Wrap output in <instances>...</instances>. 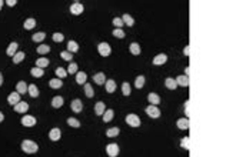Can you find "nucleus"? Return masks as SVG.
I'll use <instances>...</instances> for the list:
<instances>
[{
    "label": "nucleus",
    "mask_w": 226,
    "mask_h": 157,
    "mask_svg": "<svg viewBox=\"0 0 226 157\" xmlns=\"http://www.w3.org/2000/svg\"><path fill=\"white\" fill-rule=\"evenodd\" d=\"M22 150L27 154H33L39 150V146L32 140H23L22 141Z\"/></svg>",
    "instance_id": "obj_1"
},
{
    "label": "nucleus",
    "mask_w": 226,
    "mask_h": 157,
    "mask_svg": "<svg viewBox=\"0 0 226 157\" xmlns=\"http://www.w3.org/2000/svg\"><path fill=\"white\" fill-rule=\"evenodd\" d=\"M146 114H148L149 117H152V119H159L160 117V110L158 109V106H148L146 107Z\"/></svg>",
    "instance_id": "obj_2"
},
{
    "label": "nucleus",
    "mask_w": 226,
    "mask_h": 157,
    "mask_svg": "<svg viewBox=\"0 0 226 157\" xmlns=\"http://www.w3.org/2000/svg\"><path fill=\"white\" fill-rule=\"evenodd\" d=\"M126 123L130 127H139L140 126V119H139V116H136V114H128V116H126Z\"/></svg>",
    "instance_id": "obj_3"
},
{
    "label": "nucleus",
    "mask_w": 226,
    "mask_h": 157,
    "mask_svg": "<svg viewBox=\"0 0 226 157\" xmlns=\"http://www.w3.org/2000/svg\"><path fill=\"white\" fill-rule=\"evenodd\" d=\"M106 153L109 157H118L119 154V146L116 143H110L106 146Z\"/></svg>",
    "instance_id": "obj_4"
},
{
    "label": "nucleus",
    "mask_w": 226,
    "mask_h": 157,
    "mask_svg": "<svg viewBox=\"0 0 226 157\" xmlns=\"http://www.w3.org/2000/svg\"><path fill=\"white\" fill-rule=\"evenodd\" d=\"M98 50H99V54L103 57H108L109 54H110L112 49L110 46H109V43H99L98 44Z\"/></svg>",
    "instance_id": "obj_5"
},
{
    "label": "nucleus",
    "mask_w": 226,
    "mask_h": 157,
    "mask_svg": "<svg viewBox=\"0 0 226 157\" xmlns=\"http://www.w3.org/2000/svg\"><path fill=\"white\" fill-rule=\"evenodd\" d=\"M83 10H84V7H83V4L82 3H73L70 6V13L72 14H74V16H79V14H82L83 13Z\"/></svg>",
    "instance_id": "obj_6"
},
{
    "label": "nucleus",
    "mask_w": 226,
    "mask_h": 157,
    "mask_svg": "<svg viewBox=\"0 0 226 157\" xmlns=\"http://www.w3.org/2000/svg\"><path fill=\"white\" fill-rule=\"evenodd\" d=\"M22 124H23L24 127H32L36 124V119H34L33 116H29V114H26V116L22 117Z\"/></svg>",
    "instance_id": "obj_7"
},
{
    "label": "nucleus",
    "mask_w": 226,
    "mask_h": 157,
    "mask_svg": "<svg viewBox=\"0 0 226 157\" xmlns=\"http://www.w3.org/2000/svg\"><path fill=\"white\" fill-rule=\"evenodd\" d=\"M7 101H9V104H10V106H16V104L20 101V94L17 93V91L10 93V94H9V97H7Z\"/></svg>",
    "instance_id": "obj_8"
},
{
    "label": "nucleus",
    "mask_w": 226,
    "mask_h": 157,
    "mask_svg": "<svg viewBox=\"0 0 226 157\" xmlns=\"http://www.w3.org/2000/svg\"><path fill=\"white\" fill-rule=\"evenodd\" d=\"M62 137V131H60V129H52L50 131H49V139H50L52 141H58L59 139Z\"/></svg>",
    "instance_id": "obj_9"
},
{
    "label": "nucleus",
    "mask_w": 226,
    "mask_h": 157,
    "mask_svg": "<svg viewBox=\"0 0 226 157\" xmlns=\"http://www.w3.org/2000/svg\"><path fill=\"white\" fill-rule=\"evenodd\" d=\"M166 61H168V56H166L165 53L158 54V56L153 57V64H155V66H160V64H165Z\"/></svg>",
    "instance_id": "obj_10"
},
{
    "label": "nucleus",
    "mask_w": 226,
    "mask_h": 157,
    "mask_svg": "<svg viewBox=\"0 0 226 157\" xmlns=\"http://www.w3.org/2000/svg\"><path fill=\"white\" fill-rule=\"evenodd\" d=\"M29 110V104L26 101H19V103L14 106V111L16 113H26Z\"/></svg>",
    "instance_id": "obj_11"
},
{
    "label": "nucleus",
    "mask_w": 226,
    "mask_h": 157,
    "mask_svg": "<svg viewBox=\"0 0 226 157\" xmlns=\"http://www.w3.org/2000/svg\"><path fill=\"white\" fill-rule=\"evenodd\" d=\"M70 107L74 113H80L82 109H83V103H82V100H79V99H74V100L72 101Z\"/></svg>",
    "instance_id": "obj_12"
},
{
    "label": "nucleus",
    "mask_w": 226,
    "mask_h": 157,
    "mask_svg": "<svg viewBox=\"0 0 226 157\" xmlns=\"http://www.w3.org/2000/svg\"><path fill=\"white\" fill-rule=\"evenodd\" d=\"M176 80V84H178V86H182V87H188L189 86V77L188 76H178L175 79Z\"/></svg>",
    "instance_id": "obj_13"
},
{
    "label": "nucleus",
    "mask_w": 226,
    "mask_h": 157,
    "mask_svg": "<svg viewBox=\"0 0 226 157\" xmlns=\"http://www.w3.org/2000/svg\"><path fill=\"white\" fill-rule=\"evenodd\" d=\"M176 124H178V127L180 129V130H188L189 129V119L188 117H183V119H179L178 121H176Z\"/></svg>",
    "instance_id": "obj_14"
},
{
    "label": "nucleus",
    "mask_w": 226,
    "mask_h": 157,
    "mask_svg": "<svg viewBox=\"0 0 226 157\" xmlns=\"http://www.w3.org/2000/svg\"><path fill=\"white\" fill-rule=\"evenodd\" d=\"M17 46H19V44H17L16 42H13V43L9 44V47H7V50H6V54H7V56L13 57L14 54L17 53Z\"/></svg>",
    "instance_id": "obj_15"
},
{
    "label": "nucleus",
    "mask_w": 226,
    "mask_h": 157,
    "mask_svg": "<svg viewBox=\"0 0 226 157\" xmlns=\"http://www.w3.org/2000/svg\"><path fill=\"white\" fill-rule=\"evenodd\" d=\"M148 100H149V103L152 104V106H158V104L160 103V97H159L156 93H149Z\"/></svg>",
    "instance_id": "obj_16"
},
{
    "label": "nucleus",
    "mask_w": 226,
    "mask_h": 157,
    "mask_svg": "<svg viewBox=\"0 0 226 157\" xmlns=\"http://www.w3.org/2000/svg\"><path fill=\"white\" fill-rule=\"evenodd\" d=\"M93 81H95L96 84H99V86H102V84L106 83V77H105V73H98L93 76Z\"/></svg>",
    "instance_id": "obj_17"
},
{
    "label": "nucleus",
    "mask_w": 226,
    "mask_h": 157,
    "mask_svg": "<svg viewBox=\"0 0 226 157\" xmlns=\"http://www.w3.org/2000/svg\"><path fill=\"white\" fill-rule=\"evenodd\" d=\"M63 103H64L63 97H60V96H54V97H53V100H52V107H54V109H59V107L63 106Z\"/></svg>",
    "instance_id": "obj_18"
},
{
    "label": "nucleus",
    "mask_w": 226,
    "mask_h": 157,
    "mask_svg": "<svg viewBox=\"0 0 226 157\" xmlns=\"http://www.w3.org/2000/svg\"><path fill=\"white\" fill-rule=\"evenodd\" d=\"M86 79H88V74L84 71H78L76 73V83L78 84H84L86 83Z\"/></svg>",
    "instance_id": "obj_19"
},
{
    "label": "nucleus",
    "mask_w": 226,
    "mask_h": 157,
    "mask_svg": "<svg viewBox=\"0 0 226 157\" xmlns=\"http://www.w3.org/2000/svg\"><path fill=\"white\" fill-rule=\"evenodd\" d=\"M165 86L168 87L169 90H176L178 84H176V80H175V79H172V77H168V79L165 80Z\"/></svg>",
    "instance_id": "obj_20"
},
{
    "label": "nucleus",
    "mask_w": 226,
    "mask_h": 157,
    "mask_svg": "<svg viewBox=\"0 0 226 157\" xmlns=\"http://www.w3.org/2000/svg\"><path fill=\"white\" fill-rule=\"evenodd\" d=\"M106 91L108 93H113V91L116 90V81L112 80V79H109V80H106Z\"/></svg>",
    "instance_id": "obj_21"
},
{
    "label": "nucleus",
    "mask_w": 226,
    "mask_h": 157,
    "mask_svg": "<svg viewBox=\"0 0 226 157\" xmlns=\"http://www.w3.org/2000/svg\"><path fill=\"white\" fill-rule=\"evenodd\" d=\"M49 86H50L52 89H60V87L63 86V80H62V79H52V80L49 81Z\"/></svg>",
    "instance_id": "obj_22"
},
{
    "label": "nucleus",
    "mask_w": 226,
    "mask_h": 157,
    "mask_svg": "<svg viewBox=\"0 0 226 157\" xmlns=\"http://www.w3.org/2000/svg\"><path fill=\"white\" fill-rule=\"evenodd\" d=\"M16 90L19 94H24L27 93V84L24 83V81H19V83L16 84Z\"/></svg>",
    "instance_id": "obj_23"
},
{
    "label": "nucleus",
    "mask_w": 226,
    "mask_h": 157,
    "mask_svg": "<svg viewBox=\"0 0 226 157\" xmlns=\"http://www.w3.org/2000/svg\"><path fill=\"white\" fill-rule=\"evenodd\" d=\"M113 116H115V111L112 110V109H108V110L103 113V121H105V123H109V121H112Z\"/></svg>",
    "instance_id": "obj_24"
},
{
    "label": "nucleus",
    "mask_w": 226,
    "mask_h": 157,
    "mask_svg": "<svg viewBox=\"0 0 226 157\" xmlns=\"http://www.w3.org/2000/svg\"><path fill=\"white\" fill-rule=\"evenodd\" d=\"M44 37H46V33H43V32H39V33H34L33 36H32V40H33L34 43H40V42L44 40Z\"/></svg>",
    "instance_id": "obj_25"
},
{
    "label": "nucleus",
    "mask_w": 226,
    "mask_h": 157,
    "mask_svg": "<svg viewBox=\"0 0 226 157\" xmlns=\"http://www.w3.org/2000/svg\"><path fill=\"white\" fill-rule=\"evenodd\" d=\"M27 93L30 94L32 97H37V96H39V89H37L36 84H30V86H27Z\"/></svg>",
    "instance_id": "obj_26"
},
{
    "label": "nucleus",
    "mask_w": 226,
    "mask_h": 157,
    "mask_svg": "<svg viewBox=\"0 0 226 157\" xmlns=\"http://www.w3.org/2000/svg\"><path fill=\"white\" fill-rule=\"evenodd\" d=\"M79 50V44L76 43L74 40H70L68 43V52L69 53H76V52Z\"/></svg>",
    "instance_id": "obj_27"
},
{
    "label": "nucleus",
    "mask_w": 226,
    "mask_h": 157,
    "mask_svg": "<svg viewBox=\"0 0 226 157\" xmlns=\"http://www.w3.org/2000/svg\"><path fill=\"white\" fill-rule=\"evenodd\" d=\"M23 26H24V29H26V30H32V29L36 26V20H34V19H32V17H29L27 20H24Z\"/></svg>",
    "instance_id": "obj_28"
},
{
    "label": "nucleus",
    "mask_w": 226,
    "mask_h": 157,
    "mask_svg": "<svg viewBox=\"0 0 226 157\" xmlns=\"http://www.w3.org/2000/svg\"><path fill=\"white\" fill-rule=\"evenodd\" d=\"M95 111H96V114H98V116H103V113H105V103H103V101L96 103Z\"/></svg>",
    "instance_id": "obj_29"
},
{
    "label": "nucleus",
    "mask_w": 226,
    "mask_h": 157,
    "mask_svg": "<svg viewBox=\"0 0 226 157\" xmlns=\"http://www.w3.org/2000/svg\"><path fill=\"white\" fill-rule=\"evenodd\" d=\"M129 50H130L132 54H135V56H139V54H140V52H142V49H140V46H139L138 43H132L130 47H129Z\"/></svg>",
    "instance_id": "obj_30"
},
{
    "label": "nucleus",
    "mask_w": 226,
    "mask_h": 157,
    "mask_svg": "<svg viewBox=\"0 0 226 157\" xmlns=\"http://www.w3.org/2000/svg\"><path fill=\"white\" fill-rule=\"evenodd\" d=\"M48 66H49V60L46 57H40V59L36 60V67H39V69H43V67H48Z\"/></svg>",
    "instance_id": "obj_31"
},
{
    "label": "nucleus",
    "mask_w": 226,
    "mask_h": 157,
    "mask_svg": "<svg viewBox=\"0 0 226 157\" xmlns=\"http://www.w3.org/2000/svg\"><path fill=\"white\" fill-rule=\"evenodd\" d=\"M122 22H123V24H128L129 27H132L133 24H135V20H133V17L129 16V14H123V17H122Z\"/></svg>",
    "instance_id": "obj_32"
},
{
    "label": "nucleus",
    "mask_w": 226,
    "mask_h": 157,
    "mask_svg": "<svg viewBox=\"0 0 226 157\" xmlns=\"http://www.w3.org/2000/svg\"><path fill=\"white\" fill-rule=\"evenodd\" d=\"M24 56H26V54H24V52H17V53L13 56V63L14 64H19L24 59Z\"/></svg>",
    "instance_id": "obj_33"
},
{
    "label": "nucleus",
    "mask_w": 226,
    "mask_h": 157,
    "mask_svg": "<svg viewBox=\"0 0 226 157\" xmlns=\"http://www.w3.org/2000/svg\"><path fill=\"white\" fill-rule=\"evenodd\" d=\"M119 133H120V129H119V127H112V129H109V130L106 131V136L108 137H116Z\"/></svg>",
    "instance_id": "obj_34"
},
{
    "label": "nucleus",
    "mask_w": 226,
    "mask_h": 157,
    "mask_svg": "<svg viewBox=\"0 0 226 157\" xmlns=\"http://www.w3.org/2000/svg\"><path fill=\"white\" fill-rule=\"evenodd\" d=\"M49 52H50V46H48V44H40L37 47V53L39 54H48Z\"/></svg>",
    "instance_id": "obj_35"
},
{
    "label": "nucleus",
    "mask_w": 226,
    "mask_h": 157,
    "mask_svg": "<svg viewBox=\"0 0 226 157\" xmlns=\"http://www.w3.org/2000/svg\"><path fill=\"white\" fill-rule=\"evenodd\" d=\"M30 73H32V76L33 77H42L44 74V70L43 69H39V67H33L30 70Z\"/></svg>",
    "instance_id": "obj_36"
},
{
    "label": "nucleus",
    "mask_w": 226,
    "mask_h": 157,
    "mask_svg": "<svg viewBox=\"0 0 226 157\" xmlns=\"http://www.w3.org/2000/svg\"><path fill=\"white\" fill-rule=\"evenodd\" d=\"M84 93H86V96H88V97H93V96H95V90L92 89V86L89 83H84Z\"/></svg>",
    "instance_id": "obj_37"
},
{
    "label": "nucleus",
    "mask_w": 226,
    "mask_h": 157,
    "mask_svg": "<svg viewBox=\"0 0 226 157\" xmlns=\"http://www.w3.org/2000/svg\"><path fill=\"white\" fill-rule=\"evenodd\" d=\"M135 86L138 87V89H142V87L145 86V76H138V77H136Z\"/></svg>",
    "instance_id": "obj_38"
},
{
    "label": "nucleus",
    "mask_w": 226,
    "mask_h": 157,
    "mask_svg": "<svg viewBox=\"0 0 226 157\" xmlns=\"http://www.w3.org/2000/svg\"><path fill=\"white\" fill-rule=\"evenodd\" d=\"M68 124L70 127H74V129L80 127V121H79L78 119H73V117H69V119H68Z\"/></svg>",
    "instance_id": "obj_39"
},
{
    "label": "nucleus",
    "mask_w": 226,
    "mask_h": 157,
    "mask_svg": "<svg viewBox=\"0 0 226 157\" xmlns=\"http://www.w3.org/2000/svg\"><path fill=\"white\" fill-rule=\"evenodd\" d=\"M56 76H58L59 79H64V77L68 76V71L64 70L63 67H58V69H56Z\"/></svg>",
    "instance_id": "obj_40"
},
{
    "label": "nucleus",
    "mask_w": 226,
    "mask_h": 157,
    "mask_svg": "<svg viewBox=\"0 0 226 157\" xmlns=\"http://www.w3.org/2000/svg\"><path fill=\"white\" fill-rule=\"evenodd\" d=\"M122 93H123V96H129L130 94V86H129V83L122 84Z\"/></svg>",
    "instance_id": "obj_41"
},
{
    "label": "nucleus",
    "mask_w": 226,
    "mask_h": 157,
    "mask_svg": "<svg viewBox=\"0 0 226 157\" xmlns=\"http://www.w3.org/2000/svg\"><path fill=\"white\" fill-rule=\"evenodd\" d=\"M113 36L118 37V39H123L126 34H125V32L122 30V29H115V30H113Z\"/></svg>",
    "instance_id": "obj_42"
},
{
    "label": "nucleus",
    "mask_w": 226,
    "mask_h": 157,
    "mask_svg": "<svg viewBox=\"0 0 226 157\" xmlns=\"http://www.w3.org/2000/svg\"><path fill=\"white\" fill-rule=\"evenodd\" d=\"M60 56H62V59H63V60H68V61H72V59H73L72 53H69V52H62Z\"/></svg>",
    "instance_id": "obj_43"
},
{
    "label": "nucleus",
    "mask_w": 226,
    "mask_h": 157,
    "mask_svg": "<svg viewBox=\"0 0 226 157\" xmlns=\"http://www.w3.org/2000/svg\"><path fill=\"white\" fill-rule=\"evenodd\" d=\"M64 36L63 33H53V40L56 42V43H60V42H63Z\"/></svg>",
    "instance_id": "obj_44"
},
{
    "label": "nucleus",
    "mask_w": 226,
    "mask_h": 157,
    "mask_svg": "<svg viewBox=\"0 0 226 157\" xmlns=\"http://www.w3.org/2000/svg\"><path fill=\"white\" fill-rule=\"evenodd\" d=\"M68 73H70V74L78 73V64H76V63H70V66L68 67Z\"/></svg>",
    "instance_id": "obj_45"
},
{
    "label": "nucleus",
    "mask_w": 226,
    "mask_h": 157,
    "mask_svg": "<svg viewBox=\"0 0 226 157\" xmlns=\"http://www.w3.org/2000/svg\"><path fill=\"white\" fill-rule=\"evenodd\" d=\"M113 24H115L116 29H120V27L123 26V22H122L120 17H115V19H113Z\"/></svg>",
    "instance_id": "obj_46"
},
{
    "label": "nucleus",
    "mask_w": 226,
    "mask_h": 157,
    "mask_svg": "<svg viewBox=\"0 0 226 157\" xmlns=\"http://www.w3.org/2000/svg\"><path fill=\"white\" fill-rule=\"evenodd\" d=\"M180 146L183 147V149H189V137H185V139H182V141H180Z\"/></svg>",
    "instance_id": "obj_47"
},
{
    "label": "nucleus",
    "mask_w": 226,
    "mask_h": 157,
    "mask_svg": "<svg viewBox=\"0 0 226 157\" xmlns=\"http://www.w3.org/2000/svg\"><path fill=\"white\" fill-rule=\"evenodd\" d=\"M6 4H7V6H16L17 2H16V0H7Z\"/></svg>",
    "instance_id": "obj_48"
},
{
    "label": "nucleus",
    "mask_w": 226,
    "mask_h": 157,
    "mask_svg": "<svg viewBox=\"0 0 226 157\" xmlns=\"http://www.w3.org/2000/svg\"><path fill=\"white\" fill-rule=\"evenodd\" d=\"M185 113H186V116H189V100L186 101V110H185Z\"/></svg>",
    "instance_id": "obj_49"
},
{
    "label": "nucleus",
    "mask_w": 226,
    "mask_h": 157,
    "mask_svg": "<svg viewBox=\"0 0 226 157\" xmlns=\"http://www.w3.org/2000/svg\"><path fill=\"white\" fill-rule=\"evenodd\" d=\"M183 53H185V56H189V46H186V47H185Z\"/></svg>",
    "instance_id": "obj_50"
},
{
    "label": "nucleus",
    "mask_w": 226,
    "mask_h": 157,
    "mask_svg": "<svg viewBox=\"0 0 226 157\" xmlns=\"http://www.w3.org/2000/svg\"><path fill=\"white\" fill-rule=\"evenodd\" d=\"M3 120H4V114L2 113V111H0V123H2Z\"/></svg>",
    "instance_id": "obj_51"
},
{
    "label": "nucleus",
    "mask_w": 226,
    "mask_h": 157,
    "mask_svg": "<svg viewBox=\"0 0 226 157\" xmlns=\"http://www.w3.org/2000/svg\"><path fill=\"white\" fill-rule=\"evenodd\" d=\"M3 84V76H2V73H0V86Z\"/></svg>",
    "instance_id": "obj_52"
},
{
    "label": "nucleus",
    "mask_w": 226,
    "mask_h": 157,
    "mask_svg": "<svg viewBox=\"0 0 226 157\" xmlns=\"http://www.w3.org/2000/svg\"><path fill=\"white\" fill-rule=\"evenodd\" d=\"M3 4H4V2H3V0H0V10H2V7H3Z\"/></svg>",
    "instance_id": "obj_53"
}]
</instances>
